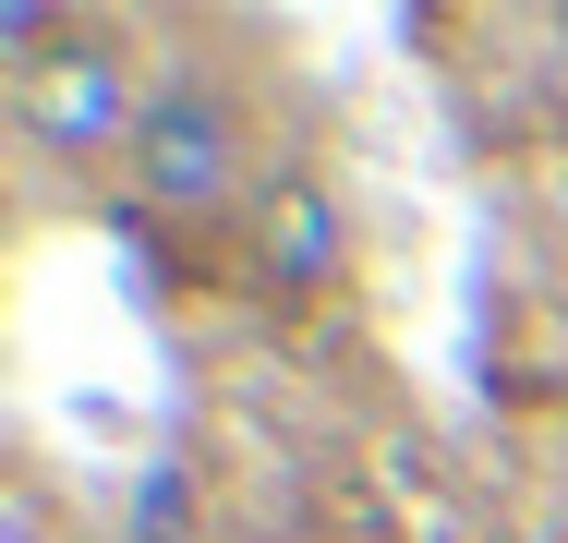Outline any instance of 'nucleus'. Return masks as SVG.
Wrapping results in <instances>:
<instances>
[{
  "instance_id": "f257e3e1",
  "label": "nucleus",
  "mask_w": 568,
  "mask_h": 543,
  "mask_svg": "<svg viewBox=\"0 0 568 543\" xmlns=\"http://www.w3.org/2000/svg\"><path fill=\"white\" fill-rule=\"evenodd\" d=\"M266 121L242 98L230 61H158V98L133 121V157H121V206L206 242V229H242L254 194H266Z\"/></svg>"
},
{
  "instance_id": "f03ea898",
  "label": "nucleus",
  "mask_w": 568,
  "mask_h": 543,
  "mask_svg": "<svg viewBox=\"0 0 568 543\" xmlns=\"http://www.w3.org/2000/svg\"><path fill=\"white\" fill-rule=\"evenodd\" d=\"M158 98V61H145V37L121 24V12H85L24 85H12V133H24V157L37 170H61V182H98L121 157H133V121Z\"/></svg>"
},
{
  "instance_id": "7ed1b4c3",
  "label": "nucleus",
  "mask_w": 568,
  "mask_h": 543,
  "mask_svg": "<svg viewBox=\"0 0 568 543\" xmlns=\"http://www.w3.org/2000/svg\"><path fill=\"white\" fill-rule=\"evenodd\" d=\"M351 254H363L351 194L315 170V157H278L266 194H254V217H242V266H254V290L291 303V315H315L327 290H351Z\"/></svg>"
},
{
  "instance_id": "20e7f679",
  "label": "nucleus",
  "mask_w": 568,
  "mask_h": 543,
  "mask_svg": "<svg viewBox=\"0 0 568 543\" xmlns=\"http://www.w3.org/2000/svg\"><path fill=\"white\" fill-rule=\"evenodd\" d=\"M0 543H49V495H37V471H12V508H0Z\"/></svg>"
},
{
  "instance_id": "39448f33",
  "label": "nucleus",
  "mask_w": 568,
  "mask_h": 543,
  "mask_svg": "<svg viewBox=\"0 0 568 543\" xmlns=\"http://www.w3.org/2000/svg\"><path fill=\"white\" fill-rule=\"evenodd\" d=\"M496 543H532V532H496Z\"/></svg>"
}]
</instances>
